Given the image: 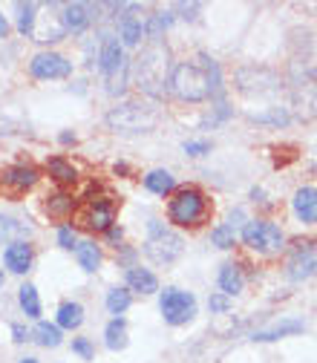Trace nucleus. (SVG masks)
Segmentation results:
<instances>
[{"label":"nucleus","mask_w":317,"mask_h":363,"mask_svg":"<svg viewBox=\"0 0 317 363\" xmlns=\"http://www.w3.org/2000/svg\"><path fill=\"white\" fill-rule=\"evenodd\" d=\"M75 257H78V265L84 268V271H99V265H101V251H99V245L96 242H78L75 245Z\"/></svg>","instance_id":"4be33fe9"},{"label":"nucleus","mask_w":317,"mask_h":363,"mask_svg":"<svg viewBox=\"0 0 317 363\" xmlns=\"http://www.w3.org/2000/svg\"><path fill=\"white\" fill-rule=\"evenodd\" d=\"M127 289L139 291V294H156L159 291V280H156L153 271L133 265V268H127Z\"/></svg>","instance_id":"2eb2a0df"},{"label":"nucleus","mask_w":317,"mask_h":363,"mask_svg":"<svg viewBox=\"0 0 317 363\" xmlns=\"http://www.w3.org/2000/svg\"><path fill=\"white\" fill-rule=\"evenodd\" d=\"M35 340L43 346V349H55V346H61V329L55 326V323H38L35 326Z\"/></svg>","instance_id":"a878e982"},{"label":"nucleus","mask_w":317,"mask_h":363,"mask_svg":"<svg viewBox=\"0 0 317 363\" xmlns=\"http://www.w3.org/2000/svg\"><path fill=\"white\" fill-rule=\"evenodd\" d=\"M107 124L116 133H150L159 124V110L145 104H121L107 113Z\"/></svg>","instance_id":"7ed1b4c3"},{"label":"nucleus","mask_w":317,"mask_h":363,"mask_svg":"<svg viewBox=\"0 0 317 363\" xmlns=\"http://www.w3.org/2000/svg\"><path fill=\"white\" fill-rule=\"evenodd\" d=\"M314 274H317V268H314Z\"/></svg>","instance_id":"a18cd8bd"},{"label":"nucleus","mask_w":317,"mask_h":363,"mask_svg":"<svg viewBox=\"0 0 317 363\" xmlns=\"http://www.w3.org/2000/svg\"><path fill=\"white\" fill-rule=\"evenodd\" d=\"M35 12H38L35 4H21L18 6V29H21V35L35 38V18H38Z\"/></svg>","instance_id":"cd10ccee"},{"label":"nucleus","mask_w":317,"mask_h":363,"mask_svg":"<svg viewBox=\"0 0 317 363\" xmlns=\"http://www.w3.org/2000/svg\"><path fill=\"white\" fill-rule=\"evenodd\" d=\"M4 262H6V268L12 271V274H26V271L32 268V245L26 240L9 242L6 251H4Z\"/></svg>","instance_id":"f8f14e48"},{"label":"nucleus","mask_w":317,"mask_h":363,"mask_svg":"<svg viewBox=\"0 0 317 363\" xmlns=\"http://www.w3.org/2000/svg\"><path fill=\"white\" fill-rule=\"evenodd\" d=\"M75 211V199L69 196V194H52V196H47V213L52 216V219H67L69 213Z\"/></svg>","instance_id":"b1692460"},{"label":"nucleus","mask_w":317,"mask_h":363,"mask_svg":"<svg viewBox=\"0 0 317 363\" xmlns=\"http://www.w3.org/2000/svg\"><path fill=\"white\" fill-rule=\"evenodd\" d=\"M243 286H245V277H243V271L237 268V265H222V271H219V291L225 294V297H237L240 291H243Z\"/></svg>","instance_id":"a211bd4d"},{"label":"nucleus","mask_w":317,"mask_h":363,"mask_svg":"<svg viewBox=\"0 0 317 363\" xmlns=\"http://www.w3.org/2000/svg\"><path fill=\"white\" fill-rule=\"evenodd\" d=\"M145 188H148L150 194L167 196V194L176 191V179H173L167 170H150V173L145 176Z\"/></svg>","instance_id":"aec40b11"},{"label":"nucleus","mask_w":317,"mask_h":363,"mask_svg":"<svg viewBox=\"0 0 317 363\" xmlns=\"http://www.w3.org/2000/svg\"><path fill=\"white\" fill-rule=\"evenodd\" d=\"M311 170H314V173H317V162H314V164H311Z\"/></svg>","instance_id":"37998d69"},{"label":"nucleus","mask_w":317,"mask_h":363,"mask_svg":"<svg viewBox=\"0 0 317 363\" xmlns=\"http://www.w3.org/2000/svg\"><path fill=\"white\" fill-rule=\"evenodd\" d=\"M12 335H15V343H26V340L32 337V335H29V332H26L23 326H18V323L12 326Z\"/></svg>","instance_id":"e433bc0d"},{"label":"nucleus","mask_w":317,"mask_h":363,"mask_svg":"<svg viewBox=\"0 0 317 363\" xmlns=\"http://www.w3.org/2000/svg\"><path fill=\"white\" fill-rule=\"evenodd\" d=\"M159 308H162V317L165 323L170 326H185L196 317V297L191 291H182V289H165L162 297H159Z\"/></svg>","instance_id":"39448f33"},{"label":"nucleus","mask_w":317,"mask_h":363,"mask_svg":"<svg viewBox=\"0 0 317 363\" xmlns=\"http://www.w3.org/2000/svg\"><path fill=\"white\" fill-rule=\"evenodd\" d=\"M182 248H185L182 237L173 234V231H167L165 225H159L156 219L150 222V240L145 242V254H148L153 262H159V265H170L179 254H182Z\"/></svg>","instance_id":"423d86ee"},{"label":"nucleus","mask_w":317,"mask_h":363,"mask_svg":"<svg viewBox=\"0 0 317 363\" xmlns=\"http://www.w3.org/2000/svg\"><path fill=\"white\" fill-rule=\"evenodd\" d=\"M21 308L26 311V317H40V297H38V289L32 286V283H26V286H21Z\"/></svg>","instance_id":"bb28decb"},{"label":"nucleus","mask_w":317,"mask_h":363,"mask_svg":"<svg viewBox=\"0 0 317 363\" xmlns=\"http://www.w3.org/2000/svg\"><path fill=\"white\" fill-rule=\"evenodd\" d=\"M311 78H314V86H317V67L311 69Z\"/></svg>","instance_id":"79ce46f5"},{"label":"nucleus","mask_w":317,"mask_h":363,"mask_svg":"<svg viewBox=\"0 0 317 363\" xmlns=\"http://www.w3.org/2000/svg\"><path fill=\"white\" fill-rule=\"evenodd\" d=\"M208 216V196L199 188H179L167 205V219L179 228H196Z\"/></svg>","instance_id":"f03ea898"},{"label":"nucleus","mask_w":317,"mask_h":363,"mask_svg":"<svg viewBox=\"0 0 317 363\" xmlns=\"http://www.w3.org/2000/svg\"><path fill=\"white\" fill-rule=\"evenodd\" d=\"M21 363H38V360H35V357H23Z\"/></svg>","instance_id":"a19ab883"},{"label":"nucleus","mask_w":317,"mask_h":363,"mask_svg":"<svg viewBox=\"0 0 317 363\" xmlns=\"http://www.w3.org/2000/svg\"><path fill=\"white\" fill-rule=\"evenodd\" d=\"M101 69L107 75H116L118 69H124V50H121V43L116 38H104L101 43Z\"/></svg>","instance_id":"f3484780"},{"label":"nucleus","mask_w":317,"mask_h":363,"mask_svg":"<svg viewBox=\"0 0 317 363\" xmlns=\"http://www.w3.org/2000/svg\"><path fill=\"white\" fill-rule=\"evenodd\" d=\"M47 170H50V176L58 182V185H75V182H78V170L67 159H61V156L50 159L47 162Z\"/></svg>","instance_id":"412c9836"},{"label":"nucleus","mask_w":317,"mask_h":363,"mask_svg":"<svg viewBox=\"0 0 317 363\" xmlns=\"http://www.w3.org/2000/svg\"><path fill=\"white\" fill-rule=\"evenodd\" d=\"M29 72L40 81H50V78H67L72 75V61H67L58 52H38L29 61Z\"/></svg>","instance_id":"6e6552de"},{"label":"nucleus","mask_w":317,"mask_h":363,"mask_svg":"<svg viewBox=\"0 0 317 363\" xmlns=\"http://www.w3.org/2000/svg\"><path fill=\"white\" fill-rule=\"evenodd\" d=\"M130 303H133V297H130V289H113L110 294H107V311L110 314H124L127 308H130Z\"/></svg>","instance_id":"c85d7f7f"},{"label":"nucleus","mask_w":317,"mask_h":363,"mask_svg":"<svg viewBox=\"0 0 317 363\" xmlns=\"http://www.w3.org/2000/svg\"><path fill=\"white\" fill-rule=\"evenodd\" d=\"M21 234H26V225H21L9 216H0V242H9V240L15 242V237H21Z\"/></svg>","instance_id":"2f4dec72"},{"label":"nucleus","mask_w":317,"mask_h":363,"mask_svg":"<svg viewBox=\"0 0 317 363\" xmlns=\"http://www.w3.org/2000/svg\"><path fill=\"white\" fill-rule=\"evenodd\" d=\"M121 9L124 12L118 15V35H121V40L127 43V47H135L145 35V23H142L139 15H133V6H121Z\"/></svg>","instance_id":"ddd939ff"},{"label":"nucleus","mask_w":317,"mask_h":363,"mask_svg":"<svg viewBox=\"0 0 317 363\" xmlns=\"http://www.w3.org/2000/svg\"><path fill=\"white\" fill-rule=\"evenodd\" d=\"M185 153L188 156H205V153H211V145L208 142H185Z\"/></svg>","instance_id":"c9c22d12"},{"label":"nucleus","mask_w":317,"mask_h":363,"mask_svg":"<svg viewBox=\"0 0 317 363\" xmlns=\"http://www.w3.org/2000/svg\"><path fill=\"white\" fill-rule=\"evenodd\" d=\"M314 268H317V242H300L286 265V277L289 280H306L314 274Z\"/></svg>","instance_id":"9d476101"},{"label":"nucleus","mask_w":317,"mask_h":363,"mask_svg":"<svg viewBox=\"0 0 317 363\" xmlns=\"http://www.w3.org/2000/svg\"><path fill=\"white\" fill-rule=\"evenodd\" d=\"M113 219H116V205L113 199H89L84 213H81V222L84 228L96 231V234H104L113 228Z\"/></svg>","instance_id":"1a4fd4ad"},{"label":"nucleus","mask_w":317,"mask_h":363,"mask_svg":"<svg viewBox=\"0 0 317 363\" xmlns=\"http://www.w3.org/2000/svg\"><path fill=\"white\" fill-rule=\"evenodd\" d=\"M61 142L69 145V142H75V135H72V133H61Z\"/></svg>","instance_id":"ea45409f"},{"label":"nucleus","mask_w":317,"mask_h":363,"mask_svg":"<svg viewBox=\"0 0 317 363\" xmlns=\"http://www.w3.org/2000/svg\"><path fill=\"white\" fill-rule=\"evenodd\" d=\"M208 308H211V311H216V314L228 311V308H231V297H225L222 291H219V294H211V300H208Z\"/></svg>","instance_id":"72a5a7b5"},{"label":"nucleus","mask_w":317,"mask_h":363,"mask_svg":"<svg viewBox=\"0 0 317 363\" xmlns=\"http://www.w3.org/2000/svg\"><path fill=\"white\" fill-rule=\"evenodd\" d=\"M248 118L257 121V124H274V127H286L291 121V116L283 107H274V110H268V113H251Z\"/></svg>","instance_id":"c756f323"},{"label":"nucleus","mask_w":317,"mask_h":363,"mask_svg":"<svg viewBox=\"0 0 317 363\" xmlns=\"http://www.w3.org/2000/svg\"><path fill=\"white\" fill-rule=\"evenodd\" d=\"M89 9L84 6V4H69V6H64V15H61V23H64V29L67 32H81V29H87V23H89V15H87Z\"/></svg>","instance_id":"6ab92c4d"},{"label":"nucleus","mask_w":317,"mask_h":363,"mask_svg":"<svg viewBox=\"0 0 317 363\" xmlns=\"http://www.w3.org/2000/svg\"><path fill=\"white\" fill-rule=\"evenodd\" d=\"M306 329L303 320H297V317H289V320L277 323V326H271V329H262V332H254L251 340L257 343H268V340H280V337H289V335H300Z\"/></svg>","instance_id":"dca6fc26"},{"label":"nucleus","mask_w":317,"mask_h":363,"mask_svg":"<svg viewBox=\"0 0 317 363\" xmlns=\"http://www.w3.org/2000/svg\"><path fill=\"white\" fill-rule=\"evenodd\" d=\"M84 323V308H81V303H61V308H58V329H78Z\"/></svg>","instance_id":"5701e85b"},{"label":"nucleus","mask_w":317,"mask_h":363,"mask_svg":"<svg viewBox=\"0 0 317 363\" xmlns=\"http://www.w3.org/2000/svg\"><path fill=\"white\" fill-rule=\"evenodd\" d=\"M170 89L176 99H182L188 104H199L205 99H211V81H208V69L205 64H194V61H185L173 67V75H170Z\"/></svg>","instance_id":"f257e3e1"},{"label":"nucleus","mask_w":317,"mask_h":363,"mask_svg":"<svg viewBox=\"0 0 317 363\" xmlns=\"http://www.w3.org/2000/svg\"><path fill=\"white\" fill-rule=\"evenodd\" d=\"M6 32H9V23H6L4 15H0V38H6Z\"/></svg>","instance_id":"58836bf2"},{"label":"nucleus","mask_w":317,"mask_h":363,"mask_svg":"<svg viewBox=\"0 0 317 363\" xmlns=\"http://www.w3.org/2000/svg\"><path fill=\"white\" fill-rule=\"evenodd\" d=\"M234 240H237V228L231 222H225V225H219V228L211 231V242L216 248H234Z\"/></svg>","instance_id":"7c9ffc66"},{"label":"nucleus","mask_w":317,"mask_h":363,"mask_svg":"<svg viewBox=\"0 0 317 363\" xmlns=\"http://www.w3.org/2000/svg\"><path fill=\"white\" fill-rule=\"evenodd\" d=\"M0 179H4V185L15 194H23L29 188H35V182H38V170L32 164H12L6 167L4 173H0Z\"/></svg>","instance_id":"9b49d317"},{"label":"nucleus","mask_w":317,"mask_h":363,"mask_svg":"<svg viewBox=\"0 0 317 363\" xmlns=\"http://www.w3.org/2000/svg\"><path fill=\"white\" fill-rule=\"evenodd\" d=\"M72 352H75V354H81L84 360H93V354H96L93 343H89L87 337H75V340H72Z\"/></svg>","instance_id":"473e14b6"},{"label":"nucleus","mask_w":317,"mask_h":363,"mask_svg":"<svg viewBox=\"0 0 317 363\" xmlns=\"http://www.w3.org/2000/svg\"><path fill=\"white\" fill-rule=\"evenodd\" d=\"M58 245L67 248V251H72V248L78 245V242H75V231L69 228V225H64V228L58 231Z\"/></svg>","instance_id":"f704fd0d"},{"label":"nucleus","mask_w":317,"mask_h":363,"mask_svg":"<svg viewBox=\"0 0 317 363\" xmlns=\"http://www.w3.org/2000/svg\"><path fill=\"white\" fill-rule=\"evenodd\" d=\"M243 242L251 251L262 254V257H274V254H280L286 248V237L280 231V225L268 222V219H251V222H245Z\"/></svg>","instance_id":"20e7f679"},{"label":"nucleus","mask_w":317,"mask_h":363,"mask_svg":"<svg viewBox=\"0 0 317 363\" xmlns=\"http://www.w3.org/2000/svg\"><path fill=\"white\" fill-rule=\"evenodd\" d=\"M0 133H15V124H12V121H4V118H0Z\"/></svg>","instance_id":"4c0bfd02"},{"label":"nucleus","mask_w":317,"mask_h":363,"mask_svg":"<svg viewBox=\"0 0 317 363\" xmlns=\"http://www.w3.org/2000/svg\"><path fill=\"white\" fill-rule=\"evenodd\" d=\"M0 286H4V274H0Z\"/></svg>","instance_id":"c03bdc74"},{"label":"nucleus","mask_w":317,"mask_h":363,"mask_svg":"<svg viewBox=\"0 0 317 363\" xmlns=\"http://www.w3.org/2000/svg\"><path fill=\"white\" fill-rule=\"evenodd\" d=\"M104 343H107V349H113V352H118V349L127 346V323L121 320V317L110 320V326L104 329Z\"/></svg>","instance_id":"393cba45"},{"label":"nucleus","mask_w":317,"mask_h":363,"mask_svg":"<svg viewBox=\"0 0 317 363\" xmlns=\"http://www.w3.org/2000/svg\"><path fill=\"white\" fill-rule=\"evenodd\" d=\"M291 208H294L300 222L314 225L317 222V191L314 188H300L294 194V199H291Z\"/></svg>","instance_id":"4468645a"},{"label":"nucleus","mask_w":317,"mask_h":363,"mask_svg":"<svg viewBox=\"0 0 317 363\" xmlns=\"http://www.w3.org/2000/svg\"><path fill=\"white\" fill-rule=\"evenodd\" d=\"M165 69H167V52L162 47H150L139 58V86H145L148 93H159L167 75Z\"/></svg>","instance_id":"0eeeda50"}]
</instances>
